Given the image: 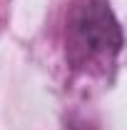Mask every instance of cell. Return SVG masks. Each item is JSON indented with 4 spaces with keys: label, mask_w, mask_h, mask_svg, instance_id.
Returning <instances> with one entry per match:
<instances>
[{
    "label": "cell",
    "mask_w": 127,
    "mask_h": 130,
    "mask_svg": "<svg viewBox=\"0 0 127 130\" xmlns=\"http://www.w3.org/2000/svg\"><path fill=\"white\" fill-rule=\"evenodd\" d=\"M67 43L80 60L115 58L122 50V28L107 0H75L67 15Z\"/></svg>",
    "instance_id": "obj_1"
}]
</instances>
